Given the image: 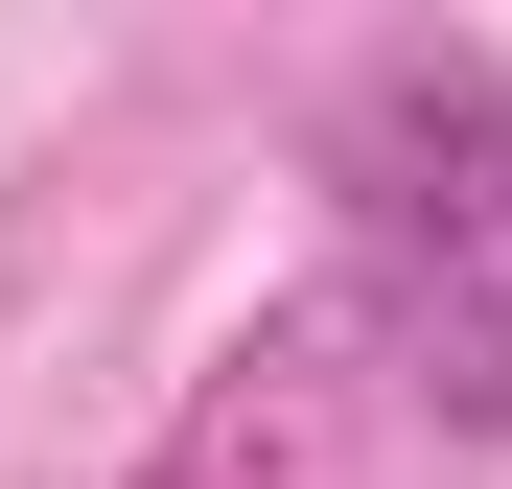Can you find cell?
<instances>
[{
    "instance_id": "cell-1",
    "label": "cell",
    "mask_w": 512,
    "mask_h": 489,
    "mask_svg": "<svg viewBox=\"0 0 512 489\" xmlns=\"http://www.w3.org/2000/svg\"><path fill=\"white\" fill-rule=\"evenodd\" d=\"M326 187H350V326L396 350V396L512 443V70L373 47L326 117Z\"/></svg>"
},
{
    "instance_id": "cell-2",
    "label": "cell",
    "mask_w": 512,
    "mask_h": 489,
    "mask_svg": "<svg viewBox=\"0 0 512 489\" xmlns=\"http://www.w3.org/2000/svg\"><path fill=\"white\" fill-rule=\"evenodd\" d=\"M326 443H350V303H256L210 396L140 443V489H326Z\"/></svg>"
}]
</instances>
